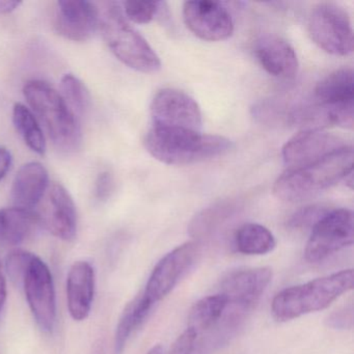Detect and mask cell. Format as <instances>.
I'll use <instances>...</instances> for the list:
<instances>
[{
	"instance_id": "obj_1",
	"label": "cell",
	"mask_w": 354,
	"mask_h": 354,
	"mask_svg": "<svg viewBox=\"0 0 354 354\" xmlns=\"http://www.w3.org/2000/svg\"><path fill=\"white\" fill-rule=\"evenodd\" d=\"M147 151L169 165H188L227 154L233 148L229 138L179 128L152 127L145 138Z\"/></svg>"
},
{
	"instance_id": "obj_2",
	"label": "cell",
	"mask_w": 354,
	"mask_h": 354,
	"mask_svg": "<svg viewBox=\"0 0 354 354\" xmlns=\"http://www.w3.org/2000/svg\"><path fill=\"white\" fill-rule=\"evenodd\" d=\"M353 149L344 147L310 165L288 169L273 185V194L283 202L308 200L351 175Z\"/></svg>"
},
{
	"instance_id": "obj_3",
	"label": "cell",
	"mask_w": 354,
	"mask_h": 354,
	"mask_svg": "<svg viewBox=\"0 0 354 354\" xmlns=\"http://www.w3.org/2000/svg\"><path fill=\"white\" fill-rule=\"evenodd\" d=\"M353 281V270L345 269L308 283L286 288L273 298L271 312L279 322H287L325 310L339 296L351 291Z\"/></svg>"
},
{
	"instance_id": "obj_4",
	"label": "cell",
	"mask_w": 354,
	"mask_h": 354,
	"mask_svg": "<svg viewBox=\"0 0 354 354\" xmlns=\"http://www.w3.org/2000/svg\"><path fill=\"white\" fill-rule=\"evenodd\" d=\"M24 94L53 145L62 152L77 151L82 142V128L62 95L43 80L26 82Z\"/></svg>"
},
{
	"instance_id": "obj_5",
	"label": "cell",
	"mask_w": 354,
	"mask_h": 354,
	"mask_svg": "<svg viewBox=\"0 0 354 354\" xmlns=\"http://www.w3.org/2000/svg\"><path fill=\"white\" fill-rule=\"evenodd\" d=\"M100 18L101 32L107 46L124 65L142 73H154L161 62L146 39L130 26L123 10L115 3H106Z\"/></svg>"
},
{
	"instance_id": "obj_6",
	"label": "cell",
	"mask_w": 354,
	"mask_h": 354,
	"mask_svg": "<svg viewBox=\"0 0 354 354\" xmlns=\"http://www.w3.org/2000/svg\"><path fill=\"white\" fill-rule=\"evenodd\" d=\"M308 26L310 38L325 53L337 57L353 53L351 19L337 3H319L310 13Z\"/></svg>"
},
{
	"instance_id": "obj_7",
	"label": "cell",
	"mask_w": 354,
	"mask_h": 354,
	"mask_svg": "<svg viewBox=\"0 0 354 354\" xmlns=\"http://www.w3.org/2000/svg\"><path fill=\"white\" fill-rule=\"evenodd\" d=\"M354 240L353 213L346 208L331 209L310 229L306 259L310 263L326 260L335 252L351 246Z\"/></svg>"
},
{
	"instance_id": "obj_8",
	"label": "cell",
	"mask_w": 354,
	"mask_h": 354,
	"mask_svg": "<svg viewBox=\"0 0 354 354\" xmlns=\"http://www.w3.org/2000/svg\"><path fill=\"white\" fill-rule=\"evenodd\" d=\"M201 257L198 241H187L167 252L151 272L142 295L155 306L167 297L183 277L194 268Z\"/></svg>"
},
{
	"instance_id": "obj_9",
	"label": "cell",
	"mask_w": 354,
	"mask_h": 354,
	"mask_svg": "<svg viewBox=\"0 0 354 354\" xmlns=\"http://www.w3.org/2000/svg\"><path fill=\"white\" fill-rule=\"evenodd\" d=\"M20 285L36 322L45 333H51L57 321V298L53 274L46 263L32 254Z\"/></svg>"
},
{
	"instance_id": "obj_10",
	"label": "cell",
	"mask_w": 354,
	"mask_h": 354,
	"mask_svg": "<svg viewBox=\"0 0 354 354\" xmlns=\"http://www.w3.org/2000/svg\"><path fill=\"white\" fill-rule=\"evenodd\" d=\"M152 127L179 128L201 132L203 120L194 98L176 88L159 91L150 106Z\"/></svg>"
},
{
	"instance_id": "obj_11",
	"label": "cell",
	"mask_w": 354,
	"mask_h": 354,
	"mask_svg": "<svg viewBox=\"0 0 354 354\" xmlns=\"http://www.w3.org/2000/svg\"><path fill=\"white\" fill-rule=\"evenodd\" d=\"M183 19L194 36L208 42L227 40L234 32L231 13L223 3L216 1H186L183 6Z\"/></svg>"
},
{
	"instance_id": "obj_12",
	"label": "cell",
	"mask_w": 354,
	"mask_h": 354,
	"mask_svg": "<svg viewBox=\"0 0 354 354\" xmlns=\"http://www.w3.org/2000/svg\"><path fill=\"white\" fill-rule=\"evenodd\" d=\"M272 279L268 267L240 269L225 277L221 293L229 300V306L239 314L248 316L259 304Z\"/></svg>"
},
{
	"instance_id": "obj_13",
	"label": "cell",
	"mask_w": 354,
	"mask_h": 354,
	"mask_svg": "<svg viewBox=\"0 0 354 354\" xmlns=\"http://www.w3.org/2000/svg\"><path fill=\"white\" fill-rule=\"evenodd\" d=\"M339 136L320 129L302 130L290 138L281 151L283 162L289 169L310 165L344 147Z\"/></svg>"
},
{
	"instance_id": "obj_14",
	"label": "cell",
	"mask_w": 354,
	"mask_h": 354,
	"mask_svg": "<svg viewBox=\"0 0 354 354\" xmlns=\"http://www.w3.org/2000/svg\"><path fill=\"white\" fill-rule=\"evenodd\" d=\"M100 26L96 6L90 1L64 0L57 3L55 26L64 38L74 42L88 41Z\"/></svg>"
},
{
	"instance_id": "obj_15",
	"label": "cell",
	"mask_w": 354,
	"mask_h": 354,
	"mask_svg": "<svg viewBox=\"0 0 354 354\" xmlns=\"http://www.w3.org/2000/svg\"><path fill=\"white\" fill-rule=\"evenodd\" d=\"M38 215L41 225L55 237L64 241H71L75 238L77 232L75 203L61 184H55L49 190L44 210Z\"/></svg>"
},
{
	"instance_id": "obj_16",
	"label": "cell",
	"mask_w": 354,
	"mask_h": 354,
	"mask_svg": "<svg viewBox=\"0 0 354 354\" xmlns=\"http://www.w3.org/2000/svg\"><path fill=\"white\" fill-rule=\"evenodd\" d=\"M254 55L263 69L277 78L291 80L297 74V55L292 45L277 35H265L254 44Z\"/></svg>"
},
{
	"instance_id": "obj_17",
	"label": "cell",
	"mask_w": 354,
	"mask_h": 354,
	"mask_svg": "<svg viewBox=\"0 0 354 354\" xmlns=\"http://www.w3.org/2000/svg\"><path fill=\"white\" fill-rule=\"evenodd\" d=\"M95 270L86 261H78L70 268L67 277L68 310L72 318L84 321L92 310L95 295Z\"/></svg>"
},
{
	"instance_id": "obj_18",
	"label": "cell",
	"mask_w": 354,
	"mask_h": 354,
	"mask_svg": "<svg viewBox=\"0 0 354 354\" xmlns=\"http://www.w3.org/2000/svg\"><path fill=\"white\" fill-rule=\"evenodd\" d=\"M49 175L39 162L24 165L18 171L12 186V198L16 207L30 209L37 206L48 188Z\"/></svg>"
},
{
	"instance_id": "obj_19",
	"label": "cell",
	"mask_w": 354,
	"mask_h": 354,
	"mask_svg": "<svg viewBox=\"0 0 354 354\" xmlns=\"http://www.w3.org/2000/svg\"><path fill=\"white\" fill-rule=\"evenodd\" d=\"M314 102L328 107L354 105V80L351 68L335 70L317 84Z\"/></svg>"
},
{
	"instance_id": "obj_20",
	"label": "cell",
	"mask_w": 354,
	"mask_h": 354,
	"mask_svg": "<svg viewBox=\"0 0 354 354\" xmlns=\"http://www.w3.org/2000/svg\"><path fill=\"white\" fill-rule=\"evenodd\" d=\"M229 300L225 294L206 296L196 302L188 317V327L198 335L218 331L221 337V328L227 314Z\"/></svg>"
},
{
	"instance_id": "obj_21",
	"label": "cell",
	"mask_w": 354,
	"mask_h": 354,
	"mask_svg": "<svg viewBox=\"0 0 354 354\" xmlns=\"http://www.w3.org/2000/svg\"><path fill=\"white\" fill-rule=\"evenodd\" d=\"M40 225L38 213L34 210L16 206L0 209V243L21 244Z\"/></svg>"
},
{
	"instance_id": "obj_22",
	"label": "cell",
	"mask_w": 354,
	"mask_h": 354,
	"mask_svg": "<svg viewBox=\"0 0 354 354\" xmlns=\"http://www.w3.org/2000/svg\"><path fill=\"white\" fill-rule=\"evenodd\" d=\"M234 242L236 250L246 256L267 254L277 246L273 234L264 225L254 223L242 225L236 232Z\"/></svg>"
},
{
	"instance_id": "obj_23",
	"label": "cell",
	"mask_w": 354,
	"mask_h": 354,
	"mask_svg": "<svg viewBox=\"0 0 354 354\" xmlns=\"http://www.w3.org/2000/svg\"><path fill=\"white\" fill-rule=\"evenodd\" d=\"M152 310V306L140 295L128 304L122 314L115 330V354H122L132 333L146 321Z\"/></svg>"
},
{
	"instance_id": "obj_24",
	"label": "cell",
	"mask_w": 354,
	"mask_h": 354,
	"mask_svg": "<svg viewBox=\"0 0 354 354\" xmlns=\"http://www.w3.org/2000/svg\"><path fill=\"white\" fill-rule=\"evenodd\" d=\"M13 123L26 146L39 155L46 152V140L36 115L22 103H16L13 109Z\"/></svg>"
},
{
	"instance_id": "obj_25",
	"label": "cell",
	"mask_w": 354,
	"mask_h": 354,
	"mask_svg": "<svg viewBox=\"0 0 354 354\" xmlns=\"http://www.w3.org/2000/svg\"><path fill=\"white\" fill-rule=\"evenodd\" d=\"M236 208L237 206L232 201H223L204 209L190 223V234L196 238L210 235L231 217Z\"/></svg>"
},
{
	"instance_id": "obj_26",
	"label": "cell",
	"mask_w": 354,
	"mask_h": 354,
	"mask_svg": "<svg viewBox=\"0 0 354 354\" xmlns=\"http://www.w3.org/2000/svg\"><path fill=\"white\" fill-rule=\"evenodd\" d=\"M70 109L78 113H84L90 106L91 97L86 86L73 74H66L61 82V93Z\"/></svg>"
},
{
	"instance_id": "obj_27",
	"label": "cell",
	"mask_w": 354,
	"mask_h": 354,
	"mask_svg": "<svg viewBox=\"0 0 354 354\" xmlns=\"http://www.w3.org/2000/svg\"><path fill=\"white\" fill-rule=\"evenodd\" d=\"M163 3H146V1H126L124 16L126 19L138 24H148L154 19L161 10Z\"/></svg>"
},
{
	"instance_id": "obj_28",
	"label": "cell",
	"mask_w": 354,
	"mask_h": 354,
	"mask_svg": "<svg viewBox=\"0 0 354 354\" xmlns=\"http://www.w3.org/2000/svg\"><path fill=\"white\" fill-rule=\"evenodd\" d=\"M330 209L322 205H312V206L302 208L301 210L297 211L291 219L289 221V227L295 230H304L306 227L312 229L315 223L325 214L328 212Z\"/></svg>"
},
{
	"instance_id": "obj_29",
	"label": "cell",
	"mask_w": 354,
	"mask_h": 354,
	"mask_svg": "<svg viewBox=\"0 0 354 354\" xmlns=\"http://www.w3.org/2000/svg\"><path fill=\"white\" fill-rule=\"evenodd\" d=\"M30 256H32V252H24V250H14L7 257L6 268H7L8 274L14 283L20 285L24 269L28 265Z\"/></svg>"
},
{
	"instance_id": "obj_30",
	"label": "cell",
	"mask_w": 354,
	"mask_h": 354,
	"mask_svg": "<svg viewBox=\"0 0 354 354\" xmlns=\"http://www.w3.org/2000/svg\"><path fill=\"white\" fill-rule=\"evenodd\" d=\"M328 325L335 329H351L353 326V308H343L328 318Z\"/></svg>"
},
{
	"instance_id": "obj_31",
	"label": "cell",
	"mask_w": 354,
	"mask_h": 354,
	"mask_svg": "<svg viewBox=\"0 0 354 354\" xmlns=\"http://www.w3.org/2000/svg\"><path fill=\"white\" fill-rule=\"evenodd\" d=\"M113 189V176L109 171H103L98 176L95 184V196L98 200H106Z\"/></svg>"
},
{
	"instance_id": "obj_32",
	"label": "cell",
	"mask_w": 354,
	"mask_h": 354,
	"mask_svg": "<svg viewBox=\"0 0 354 354\" xmlns=\"http://www.w3.org/2000/svg\"><path fill=\"white\" fill-rule=\"evenodd\" d=\"M12 161L13 159H12L11 152L8 149L0 147V180H3L9 173Z\"/></svg>"
},
{
	"instance_id": "obj_33",
	"label": "cell",
	"mask_w": 354,
	"mask_h": 354,
	"mask_svg": "<svg viewBox=\"0 0 354 354\" xmlns=\"http://www.w3.org/2000/svg\"><path fill=\"white\" fill-rule=\"evenodd\" d=\"M7 281H6V277L3 272V265L0 261V313L3 310L6 300H7Z\"/></svg>"
},
{
	"instance_id": "obj_34",
	"label": "cell",
	"mask_w": 354,
	"mask_h": 354,
	"mask_svg": "<svg viewBox=\"0 0 354 354\" xmlns=\"http://www.w3.org/2000/svg\"><path fill=\"white\" fill-rule=\"evenodd\" d=\"M21 6L20 1L14 0H0V14H10L16 11Z\"/></svg>"
},
{
	"instance_id": "obj_35",
	"label": "cell",
	"mask_w": 354,
	"mask_h": 354,
	"mask_svg": "<svg viewBox=\"0 0 354 354\" xmlns=\"http://www.w3.org/2000/svg\"><path fill=\"white\" fill-rule=\"evenodd\" d=\"M148 354H165V350H163L162 346L157 345L154 346Z\"/></svg>"
}]
</instances>
